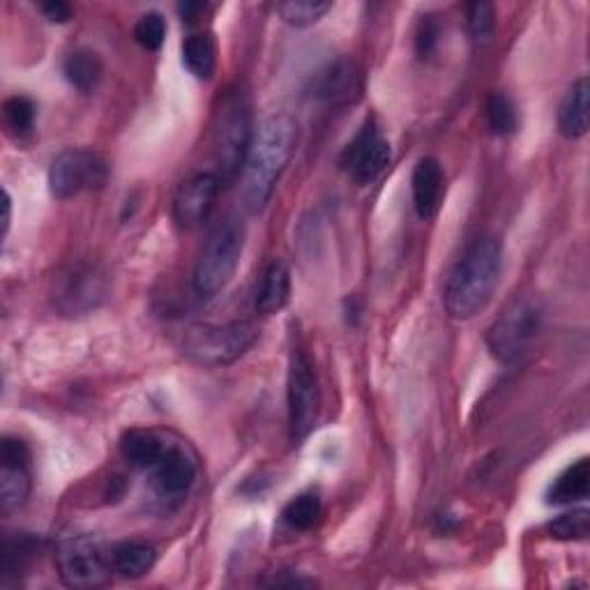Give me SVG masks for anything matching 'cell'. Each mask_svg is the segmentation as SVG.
I'll list each match as a JSON object with an SVG mask.
<instances>
[{
    "instance_id": "6da1fadb",
    "label": "cell",
    "mask_w": 590,
    "mask_h": 590,
    "mask_svg": "<svg viewBox=\"0 0 590 590\" xmlns=\"http://www.w3.org/2000/svg\"><path fill=\"white\" fill-rule=\"evenodd\" d=\"M298 134V122L288 114H272L259 125L243 166V199L251 213L268 205L295 153Z\"/></svg>"
},
{
    "instance_id": "7a4b0ae2",
    "label": "cell",
    "mask_w": 590,
    "mask_h": 590,
    "mask_svg": "<svg viewBox=\"0 0 590 590\" xmlns=\"http://www.w3.org/2000/svg\"><path fill=\"white\" fill-rule=\"evenodd\" d=\"M503 272V245L496 238L473 240L446 284V311L457 321H469L494 298Z\"/></svg>"
},
{
    "instance_id": "3957f363",
    "label": "cell",
    "mask_w": 590,
    "mask_h": 590,
    "mask_svg": "<svg viewBox=\"0 0 590 590\" xmlns=\"http://www.w3.org/2000/svg\"><path fill=\"white\" fill-rule=\"evenodd\" d=\"M255 128H251V107L245 93L226 91L220 99L213 125V145L217 176L222 182L234 180L245 166Z\"/></svg>"
},
{
    "instance_id": "277c9868",
    "label": "cell",
    "mask_w": 590,
    "mask_h": 590,
    "mask_svg": "<svg viewBox=\"0 0 590 590\" xmlns=\"http://www.w3.org/2000/svg\"><path fill=\"white\" fill-rule=\"evenodd\" d=\"M259 328L249 321L231 323H199L187 330L182 340V351L189 361L201 367H226L257 344Z\"/></svg>"
},
{
    "instance_id": "5b68a950",
    "label": "cell",
    "mask_w": 590,
    "mask_h": 590,
    "mask_svg": "<svg viewBox=\"0 0 590 590\" xmlns=\"http://www.w3.org/2000/svg\"><path fill=\"white\" fill-rule=\"evenodd\" d=\"M243 247L245 228L238 220H224L210 231L192 278L201 298H213L231 284L240 266Z\"/></svg>"
},
{
    "instance_id": "8992f818",
    "label": "cell",
    "mask_w": 590,
    "mask_h": 590,
    "mask_svg": "<svg viewBox=\"0 0 590 590\" xmlns=\"http://www.w3.org/2000/svg\"><path fill=\"white\" fill-rule=\"evenodd\" d=\"M286 404H288V438L293 446L300 442L314 432L319 423L321 411V386L316 376L314 363L305 351H295L288 367V388H286Z\"/></svg>"
},
{
    "instance_id": "52a82bcc",
    "label": "cell",
    "mask_w": 590,
    "mask_h": 590,
    "mask_svg": "<svg viewBox=\"0 0 590 590\" xmlns=\"http://www.w3.org/2000/svg\"><path fill=\"white\" fill-rule=\"evenodd\" d=\"M60 581L70 588H99L111 579L109 554L93 535H68L56 546Z\"/></svg>"
},
{
    "instance_id": "ba28073f",
    "label": "cell",
    "mask_w": 590,
    "mask_h": 590,
    "mask_svg": "<svg viewBox=\"0 0 590 590\" xmlns=\"http://www.w3.org/2000/svg\"><path fill=\"white\" fill-rule=\"evenodd\" d=\"M111 174L109 162L88 148H68L49 166V192L66 201L91 189H102Z\"/></svg>"
},
{
    "instance_id": "9c48e42d",
    "label": "cell",
    "mask_w": 590,
    "mask_h": 590,
    "mask_svg": "<svg viewBox=\"0 0 590 590\" xmlns=\"http://www.w3.org/2000/svg\"><path fill=\"white\" fill-rule=\"evenodd\" d=\"M538 330V307L531 300H515L487 330V346L498 363L512 365L529 353Z\"/></svg>"
},
{
    "instance_id": "30bf717a",
    "label": "cell",
    "mask_w": 590,
    "mask_h": 590,
    "mask_svg": "<svg viewBox=\"0 0 590 590\" xmlns=\"http://www.w3.org/2000/svg\"><path fill=\"white\" fill-rule=\"evenodd\" d=\"M390 157L392 151L388 139L378 130L376 120L369 118L342 151L340 166L357 185H371L386 174Z\"/></svg>"
},
{
    "instance_id": "8fae6325",
    "label": "cell",
    "mask_w": 590,
    "mask_h": 590,
    "mask_svg": "<svg viewBox=\"0 0 590 590\" xmlns=\"http://www.w3.org/2000/svg\"><path fill=\"white\" fill-rule=\"evenodd\" d=\"M220 189L222 178L215 172H203L185 180L174 199L176 224L187 231L199 228L210 217V213H213Z\"/></svg>"
},
{
    "instance_id": "7c38bea8",
    "label": "cell",
    "mask_w": 590,
    "mask_h": 590,
    "mask_svg": "<svg viewBox=\"0 0 590 590\" xmlns=\"http://www.w3.org/2000/svg\"><path fill=\"white\" fill-rule=\"evenodd\" d=\"M311 91L316 99L332 104V107H344L363 93L361 68L351 58H337L314 76Z\"/></svg>"
},
{
    "instance_id": "4fadbf2b",
    "label": "cell",
    "mask_w": 590,
    "mask_h": 590,
    "mask_svg": "<svg viewBox=\"0 0 590 590\" xmlns=\"http://www.w3.org/2000/svg\"><path fill=\"white\" fill-rule=\"evenodd\" d=\"M104 298H107V282H104V275H99L91 266L74 268L70 275L62 280L56 293L58 307L70 316L86 314L99 307Z\"/></svg>"
},
{
    "instance_id": "5bb4252c",
    "label": "cell",
    "mask_w": 590,
    "mask_h": 590,
    "mask_svg": "<svg viewBox=\"0 0 590 590\" xmlns=\"http://www.w3.org/2000/svg\"><path fill=\"white\" fill-rule=\"evenodd\" d=\"M151 484L162 498L185 496L197 480V463L182 448L168 446L164 457L151 469Z\"/></svg>"
},
{
    "instance_id": "9a60e30c",
    "label": "cell",
    "mask_w": 590,
    "mask_h": 590,
    "mask_svg": "<svg viewBox=\"0 0 590 590\" xmlns=\"http://www.w3.org/2000/svg\"><path fill=\"white\" fill-rule=\"evenodd\" d=\"M411 189L415 213L423 220L436 217L442 203V194H446V174H442L438 160L423 157L415 164Z\"/></svg>"
},
{
    "instance_id": "2e32d148",
    "label": "cell",
    "mask_w": 590,
    "mask_h": 590,
    "mask_svg": "<svg viewBox=\"0 0 590 590\" xmlns=\"http://www.w3.org/2000/svg\"><path fill=\"white\" fill-rule=\"evenodd\" d=\"M291 300V270L282 259H272L263 270L257 293V311L263 316L282 311Z\"/></svg>"
},
{
    "instance_id": "e0dca14e",
    "label": "cell",
    "mask_w": 590,
    "mask_h": 590,
    "mask_svg": "<svg viewBox=\"0 0 590 590\" xmlns=\"http://www.w3.org/2000/svg\"><path fill=\"white\" fill-rule=\"evenodd\" d=\"M590 494V461L588 457L570 463L544 494V500L550 505H573L586 500Z\"/></svg>"
},
{
    "instance_id": "ac0fdd59",
    "label": "cell",
    "mask_w": 590,
    "mask_h": 590,
    "mask_svg": "<svg viewBox=\"0 0 590 590\" xmlns=\"http://www.w3.org/2000/svg\"><path fill=\"white\" fill-rule=\"evenodd\" d=\"M588 79L581 76L573 83V88L560 102L558 109V130L565 139H581L588 132Z\"/></svg>"
},
{
    "instance_id": "d6986e66",
    "label": "cell",
    "mask_w": 590,
    "mask_h": 590,
    "mask_svg": "<svg viewBox=\"0 0 590 590\" xmlns=\"http://www.w3.org/2000/svg\"><path fill=\"white\" fill-rule=\"evenodd\" d=\"M111 570L120 577L128 579H141L151 575V570L157 563V552L151 544L143 542H120L109 552Z\"/></svg>"
},
{
    "instance_id": "ffe728a7",
    "label": "cell",
    "mask_w": 590,
    "mask_h": 590,
    "mask_svg": "<svg viewBox=\"0 0 590 590\" xmlns=\"http://www.w3.org/2000/svg\"><path fill=\"white\" fill-rule=\"evenodd\" d=\"M168 442L151 429H130L120 438V452L134 469H153L164 457Z\"/></svg>"
},
{
    "instance_id": "44dd1931",
    "label": "cell",
    "mask_w": 590,
    "mask_h": 590,
    "mask_svg": "<svg viewBox=\"0 0 590 590\" xmlns=\"http://www.w3.org/2000/svg\"><path fill=\"white\" fill-rule=\"evenodd\" d=\"M182 62L187 72L201 81L213 76L217 68V47L213 35L203 31L187 35L182 42Z\"/></svg>"
},
{
    "instance_id": "7402d4cb",
    "label": "cell",
    "mask_w": 590,
    "mask_h": 590,
    "mask_svg": "<svg viewBox=\"0 0 590 590\" xmlns=\"http://www.w3.org/2000/svg\"><path fill=\"white\" fill-rule=\"evenodd\" d=\"M62 74H66L72 88L81 93H91L104 76L102 58L91 49H76L62 60Z\"/></svg>"
},
{
    "instance_id": "603a6c76",
    "label": "cell",
    "mask_w": 590,
    "mask_h": 590,
    "mask_svg": "<svg viewBox=\"0 0 590 590\" xmlns=\"http://www.w3.org/2000/svg\"><path fill=\"white\" fill-rule=\"evenodd\" d=\"M31 496V471L24 463H3L0 469V512L19 510Z\"/></svg>"
},
{
    "instance_id": "cb8c5ba5",
    "label": "cell",
    "mask_w": 590,
    "mask_h": 590,
    "mask_svg": "<svg viewBox=\"0 0 590 590\" xmlns=\"http://www.w3.org/2000/svg\"><path fill=\"white\" fill-rule=\"evenodd\" d=\"M282 517L293 531H311L323 517V503L319 494H314V492L298 494L286 503Z\"/></svg>"
},
{
    "instance_id": "d4e9b609",
    "label": "cell",
    "mask_w": 590,
    "mask_h": 590,
    "mask_svg": "<svg viewBox=\"0 0 590 590\" xmlns=\"http://www.w3.org/2000/svg\"><path fill=\"white\" fill-rule=\"evenodd\" d=\"M487 122L496 137H510L519 130L517 104L505 93H492L487 99Z\"/></svg>"
},
{
    "instance_id": "484cf974",
    "label": "cell",
    "mask_w": 590,
    "mask_h": 590,
    "mask_svg": "<svg viewBox=\"0 0 590 590\" xmlns=\"http://www.w3.org/2000/svg\"><path fill=\"white\" fill-rule=\"evenodd\" d=\"M275 10L286 24L295 28H307L314 26L316 21H321L332 10V3H326V0H286Z\"/></svg>"
},
{
    "instance_id": "4316f807",
    "label": "cell",
    "mask_w": 590,
    "mask_h": 590,
    "mask_svg": "<svg viewBox=\"0 0 590 590\" xmlns=\"http://www.w3.org/2000/svg\"><path fill=\"white\" fill-rule=\"evenodd\" d=\"M546 533L560 542H581L590 533V512L586 508L565 512L546 523Z\"/></svg>"
},
{
    "instance_id": "83f0119b",
    "label": "cell",
    "mask_w": 590,
    "mask_h": 590,
    "mask_svg": "<svg viewBox=\"0 0 590 590\" xmlns=\"http://www.w3.org/2000/svg\"><path fill=\"white\" fill-rule=\"evenodd\" d=\"M3 116H5V125L10 128V132L24 137V134H31L35 128L37 107H35V102L26 95H12L3 104Z\"/></svg>"
},
{
    "instance_id": "f1b7e54d",
    "label": "cell",
    "mask_w": 590,
    "mask_h": 590,
    "mask_svg": "<svg viewBox=\"0 0 590 590\" xmlns=\"http://www.w3.org/2000/svg\"><path fill=\"white\" fill-rule=\"evenodd\" d=\"M35 556V540L28 535L5 538L3 542V579L19 577Z\"/></svg>"
},
{
    "instance_id": "f546056e",
    "label": "cell",
    "mask_w": 590,
    "mask_h": 590,
    "mask_svg": "<svg viewBox=\"0 0 590 590\" xmlns=\"http://www.w3.org/2000/svg\"><path fill=\"white\" fill-rule=\"evenodd\" d=\"M134 39L148 51H160L166 39V21L160 12L143 14L134 26Z\"/></svg>"
},
{
    "instance_id": "4dcf8cb0",
    "label": "cell",
    "mask_w": 590,
    "mask_h": 590,
    "mask_svg": "<svg viewBox=\"0 0 590 590\" xmlns=\"http://www.w3.org/2000/svg\"><path fill=\"white\" fill-rule=\"evenodd\" d=\"M469 35L473 42H487L496 28V12L492 3H471L467 10Z\"/></svg>"
},
{
    "instance_id": "1f68e13d",
    "label": "cell",
    "mask_w": 590,
    "mask_h": 590,
    "mask_svg": "<svg viewBox=\"0 0 590 590\" xmlns=\"http://www.w3.org/2000/svg\"><path fill=\"white\" fill-rule=\"evenodd\" d=\"M440 39V21L436 14H425L417 24V37H415V47L420 58H432Z\"/></svg>"
},
{
    "instance_id": "d6a6232c",
    "label": "cell",
    "mask_w": 590,
    "mask_h": 590,
    "mask_svg": "<svg viewBox=\"0 0 590 590\" xmlns=\"http://www.w3.org/2000/svg\"><path fill=\"white\" fill-rule=\"evenodd\" d=\"M39 10L45 12V16L54 21V24H66V21L72 19V5L62 3V0H51V3L39 5Z\"/></svg>"
},
{
    "instance_id": "836d02e7",
    "label": "cell",
    "mask_w": 590,
    "mask_h": 590,
    "mask_svg": "<svg viewBox=\"0 0 590 590\" xmlns=\"http://www.w3.org/2000/svg\"><path fill=\"white\" fill-rule=\"evenodd\" d=\"M203 10H205L203 3H182V5H178V12H180L182 21H187V24H197L199 14H203Z\"/></svg>"
},
{
    "instance_id": "e575fe53",
    "label": "cell",
    "mask_w": 590,
    "mask_h": 590,
    "mask_svg": "<svg viewBox=\"0 0 590 590\" xmlns=\"http://www.w3.org/2000/svg\"><path fill=\"white\" fill-rule=\"evenodd\" d=\"M3 236H8L10 231V224H12V199H10V192L8 189H3Z\"/></svg>"
}]
</instances>
